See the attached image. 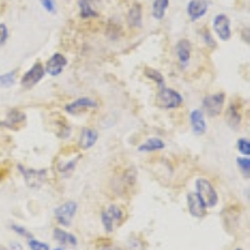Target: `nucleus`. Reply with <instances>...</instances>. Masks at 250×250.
Wrapping results in <instances>:
<instances>
[{
	"label": "nucleus",
	"mask_w": 250,
	"mask_h": 250,
	"mask_svg": "<svg viewBox=\"0 0 250 250\" xmlns=\"http://www.w3.org/2000/svg\"><path fill=\"white\" fill-rule=\"evenodd\" d=\"M155 104L159 108L165 109V110H170V109L179 108L182 105L183 97L179 91L164 86V88L159 89V93L156 94Z\"/></svg>",
	"instance_id": "1"
},
{
	"label": "nucleus",
	"mask_w": 250,
	"mask_h": 250,
	"mask_svg": "<svg viewBox=\"0 0 250 250\" xmlns=\"http://www.w3.org/2000/svg\"><path fill=\"white\" fill-rule=\"evenodd\" d=\"M196 194L200 196V199L204 202L207 208H214L218 204V193H216L215 188L210 182L205 178H198L195 180Z\"/></svg>",
	"instance_id": "2"
},
{
	"label": "nucleus",
	"mask_w": 250,
	"mask_h": 250,
	"mask_svg": "<svg viewBox=\"0 0 250 250\" xmlns=\"http://www.w3.org/2000/svg\"><path fill=\"white\" fill-rule=\"evenodd\" d=\"M225 93H216L208 95L203 99V108L209 117H218L224 109Z\"/></svg>",
	"instance_id": "3"
},
{
	"label": "nucleus",
	"mask_w": 250,
	"mask_h": 250,
	"mask_svg": "<svg viewBox=\"0 0 250 250\" xmlns=\"http://www.w3.org/2000/svg\"><path fill=\"white\" fill-rule=\"evenodd\" d=\"M78 210V204L75 202H66L58 207L54 210L55 219L60 225L64 227H70L73 218L77 214Z\"/></svg>",
	"instance_id": "4"
},
{
	"label": "nucleus",
	"mask_w": 250,
	"mask_h": 250,
	"mask_svg": "<svg viewBox=\"0 0 250 250\" xmlns=\"http://www.w3.org/2000/svg\"><path fill=\"white\" fill-rule=\"evenodd\" d=\"M44 75H45V68L42 65V62H35L34 65L21 77L20 84L23 88L30 89L37 85L38 83L43 79Z\"/></svg>",
	"instance_id": "5"
},
{
	"label": "nucleus",
	"mask_w": 250,
	"mask_h": 250,
	"mask_svg": "<svg viewBox=\"0 0 250 250\" xmlns=\"http://www.w3.org/2000/svg\"><path fill=\"white\" fill-rule=\"evenodd\" d=\"M213 29L219 39L223 42H228L231 38L230 19L225 14H218L213 20Z\"/></svg>",
	"instance_id": "6"
},
{
	"label": "nucleus",
	"mask_w": 250,
	"mask_h": 250,
	"mask_svg": "<svg viewBox=\"0 0 250 250\" xmlns=\"http://www.w3.org/2000/svg\"><path fill=\"white\" fill-rule=\"evenodd\" d=\"M19 170L23 174L24 179H25L26 184L30 188H39L43 184V182L46 178V170L45 169H40V170H35V169H28L23 168L21 165H19Z\"/></svg>",
	"instance_id": "7"
},
{
	"label": "nucleus",
	"mask_w": 250,
	"mask_h": 250,
	"mask_svg": "<svg viewBox=\"0 0 250 250\" xmlns=\"http://www.w3.org/2000/svg\"><path fill=\"white\" fill-rule=\"evenodd\" d=\"M188 209L194 218H204L207 215V205L196 193H189L187 195Z\"/></svg>",
	"instance_id": "8"
},
{
	"label": "nucleus",
	"mask_w": 250,
	"mask_h": 250,
	"mask_svg": "<svg viewBox=\"0 0 250 250\" xmlns=\"http://www.w3.org/2000/svg\"><path fill=\"white\" fill-rule=\"evenodd\" d=\"M68 60L60 53H55L54 55H51L49 60L45 64V71L51 77H58L62 73V70L65 69Z\"/></svg>",
	"instance_id": "9"
},
{
	"label": "nucleus",
	"mask_w": 250,
	"mask_h": 250,
	"mask_svg": "<svg viewBox=\"0 0 250 250\" xmlns=\"http://www.w3.org/2000/svg\"><path fill=\"white\" fill-rule=\"evenodd\" d=\"M79 14L84 19L98 18L100 13L102 0H79Z\"/></svg>",
	"instance_id": "10"
},
{
	"label": "nucleus",
	"mask_w": 250,
	"mask_h": 250,
	"mask_svg": "<svg viewBox=\"0 0 250 250\" xmlns=\"http://www.w3.org/2000/svg\"><path fill=\"white\" fill-rule=\"evenodd\" d=\"M98 106V103L95 100L90 99V98H80L75 102L70 103L65 106L66 113L71 114V115H79V114L88 111L89 109H94Z\"/></svg>",
	"instance_id": "11"
},
{
	"label": "nucleus",
	"mask_w": 250,
	"mask_h": 250,
	"mask_svg": "<svg viewBox=\"0 0 250 250\" xmlns=\"http://www.w3.org/2000/svg\"><path fill=\"white\" fill-rule=\"evenodd\" d=\"M208 8L209 4L207 0H190L187 5V13L191 21H196L207 14Z\"/></svg>",
	"instance_id": "12"
},
{
	"label": "nucleus",
	"mask_w": 250,
	"mask_h": 250,
	"mask_svg": "<svg viewBox=\"0 0 250 250\" xmlns=\"http://www.w3.org/2000/svg\"><path fill=\"white\" fill-rule=\"evenodd\" d=\"M175 54L178 60H179L180 65L183 68H187L189 65L191 57V44L188 39L179 40L175 45Z\"/></svg>",
	"instance_id": "13"
},
{
	"label": "nucleus",
	"mask_w": 250,
	"mask_h": 250,
	"mask_svg": "<svg viewBox=\"0 0 250 250\" xmlns=\"http://www.w3.org/2000/svg\"><path fill=\"white\" fill-rule=\"evenodd\" d=\"M190 124L195 135H203L207 131V123L204 119V113L199 109H195L190 113Z\"/></svg>",
	"instance_id": "14"
},
{
	"label": "nucleus",
	"mask_w": 250,
	"mask_h": 250,
	"mask_svg": "<svg viewBox=\"0 0 250 250\" xmlns=\"http://www.w3.org/2000/svg\"><path fill=\"white\" fill-rule=\"evenodd\" d=\"M26 120V115L19 110H10L6 115V120H0V126H6V128L15 129L17 125H21Z\"/></svg>",
	"instance_id": "15"
},
{
	"label": "nucleus",
	"mask_w": 250,
	"mask_h": 250,
	"mask_svg": "<svg viewBox=\"0 0 250 250\" xmlns=\"http://www.w3.org/2000/svg\"><path fill=\"white\" fill-rule=\"evenodd\" d=\"M98 131L94 130V129L90 128H84L82 130V134H80V139H79V146L82 149H90L93 148L95 143L98 142Z\"/></svg>",
	"instance_id": "16"
},
{
	"label": "nucleus",
	"mask_w": 250,
	"mask_h": 250,
	"mask_svg": "<svg viewBox=\"0 0 250 250\" xmlns=\"http://www.w3.org/2000/svg\"><path fill=\"white\" fill-rule=\"evenodd\" d=\"M225 120L231 129H238L242 124V115L235 104H230L225 111Z\"/></svg>",
	"instance_id": "17"
},
{
	"label": "nucleus",
	"mask_w": 250,
	"mask_h": 250,
	"mask_svg": "<svg viewBox=\"0 0 250 250\" xmlns=\"http://www.w3.org/2000/svg\"><path fill=\"white\" fill-rule=\"evenodd\" d=\"M128 24L131 28H142L143 25V10L140 4H134L128 13Z\"/></svg>",
	"instance_id": "18"
},
{
	"label": "nucleus",
	"mask_w": 250,
	"mask_h": 250,
	"mask_svg": "<svg viewBox=\"0 0 250 250\" xmlns=\"http://www.w3.org/2000/svg\"><path fill=\"white\" fill-rule=\"evenodd\" d=\"M54 240H57L58 243H60L62 245H70V247H75L78 244V240L75 238V235H73L71 233H68L64 229H60V228H55L54 231Z\"/></svg>",
	"instance_id": "19"
},
{
	"label": "nucleus",
	"mask_w": 250,
	"mask_h": 250,
	"mask_svg": "<svg viewBox=\"0 0 250 250\" xmlns=\"http://www.w3.org/2000/svg\"><path fill=\"white\" fill-rule=\"evenodd\" d=\"M165 148V143L163 142L160 138H150L145 143H143L140 145L138 150L139 151H158V150H163Z\"/></svg>",
	"instance_id": "20"
},
{
	"label": "nucleus",
	"mask_w": 250,
	"mask_h": 250,
	"mask_svg": "<svg viewBox=\"0 0 250 250\" xmlns=\"http://www.w3.org/2000/svg\"><path fill=\"white\" fill-rule=\"evenodd\" d=\"M169 0H154L153 3V18L155 20L164 19L165 13L168 10Z\"/></svg>",
	"instance_id": "21"
},
{
	"label": "nucleus",
	"mask_w": 250,
	"mask_h": 250,
	"mask_svg": "<svg viewBox=\"0 0 250 250\" xmlns=\"http://www.w3.org/2000/svg\"><path fill=\"white\" fill-rule=\"evenodd\" d=\"M144 74L146 78H149V79H151L153 82H155L156 84H158V86H159V89L164 88L165 86L164 77H163L160 71L155 70V69H153V68H149L148 66V68L144 69Z\"/></svg>",
	"instance_id": "22"
},
{
	"label": "nucleus",
	"mask_w": 250,
	"mask_h": 250,
	"mask_svg": "<svg viewBox=\"0 0 250 250\" xmlns=\"http://www.w3.org/2000/svg\"><path fill=\"white\" fill-rule=\"evenodd\" d=\"M105 211L111 216V219L114 220V224H120L123 219H124V213H123L122 209L115 204L109 205V208Z\"/></svg>",
	"instance_id": "23"
},
{
	"label": "nucleus",
	"mask_w": 250,
	"mask_h": 250,
	"mask_svg": "<svg viewBox=\"0 0 250 250\" xmlns=\"http://www.w3.org/2000/svg\"><path fill=\"white\" fill-rule=\"evenodd\" d=\"M236 163H238V167L239 169L242 170L243 175L249 179V175H250V159L249 156H238L236 158Z\"/></svg>",
	"instance_id": "24"
},
{
	"label": "nucleus",
	"mask_w": 250,
	"mask_h": 250,
	"mask_svg": "<svg viewBox=\"0 0 250 250\" xmlns=\"http://www.w3.org/2000/svg\"><path fill=\"white\" fill-rule=\"evenodd\" d=\"M15 74H17L15 70H12L0 75V86H3V88H10L12 85H14L15 78H17Z\"/></svg>",
	"instance_id": "25"
},
{
	"label": "nucleus",
	"mask_w": 250,
	"mask_h": 250,
	"mask_svg": "<svg viewBox=\"0 0 250 250\" xmlns=\"http://www.w3.org/2000/svg\"><path fill=\"white\" fill-rule=\"evenodd\" d=\"M102 223L103 227H104V230L106 233H111L114 230V220L106 211H103L102 213Z\"/></svg>",
	"instance_id": "26"
},
{
	"label": "nucleus",
	"mask_w": 250,
	"mask_h": 250,
	"mask_svg": "<svg viewBox=\"0 0 250 250\" xmlns=\"http://www.w3.org/2000/svg\"><path fill=\"white\" fill-rule=\"evenodd\" d=\"M28 245L30 248V250H50V248H49V245L46 243L40 242V240H37L34 238L29 239Z\"/></svg>",
	"instance_id": "27"
},
{
	"label": "nucleus",
	"mask_w": 250,
	"mask_h": 250,
	"mask_svg": "<svg viewBox=\"0 0 250 250\" xmlns=\"http://www.w3.org/2000/svg\"><path fill=\"white\" fill-rule=\"evenodd\" d=\"M236 146H238V150L240 151L243 155L248 156L250 154V142H249V139H245V138L239 139L238 143H236Z\"/></svg>",
	"instance_id": "28"
},
{
	"label": "nucleus",
	"mask_w": 250,
	"mask_h": 250,
	"mask_svg": "<svg viewBox=\"0 0 250 250\" xmlns=\"http://www.w3.org/2000/svg\"><path fill=\"white\" fill-rule=\"evenodd\" d=\"M12 229H13V231H15V233L18 234V235L24 236V238H28V239L33 238V235H31L30 231L26 230L24 227H20V225H18V224H13Z\"/></svg>",
	"instance_id": "29"
},
{
	"label": "nucleus",
	"mask_w": 250,
	"mask_h": 250,
	"mask_svg": "<svg viewBox=\"0 0 250 250\" xmlns=\"http://www.w3.org/2000/svg\"><path fill=\"white\" fill-rule=\"evenodd\" d=\"M40 4L45 9L46 12L49 13H55L57 12V6H55V1L54 0H40Z\"/></svg>",
	"instance_id": "30"
},
{
	"label": "nucleus",
	"mask_w": 250,
	"mask_h": 250,
	"mask_svg": "<svg viewBox=\"0 0 250 250\" xmlns=\"http://www.w3.org/2000/svg\"><path fill=\"white\" fill-rule=\"evenodd\" d=\"M8 37H9L8 26H6L5 24H0V46L4 45V44L6 43Z\"/></svg>",
	"instance_id": "31"
},
{
	"label": "nucleus",
	"mask_w": 250,
	"mask_h": 250,
	"mask_svg": "<svg viewBox=\"0 0 250 250\" xmlns=\"http://www.w3.org/2000/svg\"><path fill=\"white\" fill-rule=\"evenodd\" d=\"M203 39H204V42H205V45H209L210 48H213V49L216 48L215 40L213 39L211 34L208 30L204 31V34H203Z\"/></svg>",
	"instance_id": "32"
},
{
	"label": "nucleus",
	"mask_w": 250,
	"mask_h": 250,
	"mask_svg": "<svg viewBox=\"0 0 250 250\" xmlns=\"http://www.w3.org/2000/svg\"><path fill=\"white\" fill-rule=\"evenodd\" d=\"M10 249L12 250H23V245H20V243L12 242L10 243Z\"/></svg>",
	"instance_id": "33"
},
{
	"label": "nucleus",
	"mask_w": 250,
	"mask_h": 250,
	"mask_svg": "<svg viewBox=\"0 0 250 250\" xmlns=\"http://www.w3.org/2000/svg\"><path fill=\"white\" fill-rule=\"evenodd\" d=\"M100 250H122L119 247H115V245H105Z\"/></svg>",
	"instance_id": "34"
},
{
	"label": "nucleus",
	"mask_w": 250,
	"mask_h": 250,
	"mask_svg": "<svg viewBox=\"0 0 250 250\" xmlns=\"http://www.w3.org/2000/svg\"><path fill=\"white\" fill-rule=\"evenodd\" d=\"M0 250H6V248L3 247V245H0Z\"/></svg>",
	"instance_id": "35"
},
{
	"label": "nucleus",
	"mask_w": 250,
	"mask_h": 250,
	"mask_svg": "<svg viewBox=\"0 0 250 250\" xmlns=\"http://www.w3.org/2000/svg\"><path fill=\"white\" fill-rule=\"evenodd\" d=\"M54 250H65V249H62V248H60V247H59V248H55Z\"/></svg>",
	"instance_id": "36"
},
{
	"label": "nucleus",
	"mask_w": 250,
	"mask_h": 250,
	"mask_svg": "<svg viewBox=\"0 0 250 250\" xmlns=\"http://www.w3.org/2000/svg\"><path fill=\"white\" fill-rule=\"evenodd\" d=\"M236 250H243V249H239V248H238V249H236Z\"/></svg>",
	"instance_id": "37"
}]
</instances>
